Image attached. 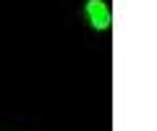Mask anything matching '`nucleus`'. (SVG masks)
I'll use <instances>...</instances> for the list:
<instances>
[{"instance_id": "nucleus-1", "label": "nucleus", "mask_w": 157, "mask_h": 131, "mask_svg": "<svg viewBox=\"0 0 157 131\" xmlns=\"http://www.w3.org/2000/svg\"><path fill=\"white\" fill-rule=\"evenodd\" d=\"M84 11H86V18H89L92 29H97V32H105V29H110V24H113V13H110V8H107L105 0H86Z\"/></svg>"}]
</instances>
